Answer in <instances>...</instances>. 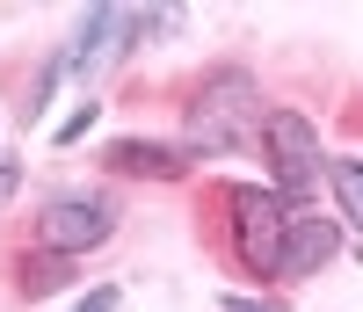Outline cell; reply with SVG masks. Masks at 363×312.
Returning <instances> with one entry per match:
<instances>
[{
	"label": "cell",
	"instance_id": "obj_1",
	"mask_svg": "<svg viewBox=\"0 0 363 312\" xmlns=\"http://www.w3.org/2000/svg\"><path fill=\"white\" fill-rule=\"evenodd\" d=\"M203 218H211V247L240 269V276H269L284 269V225L291 204L277 189H247V182H211L203 189Z\"/></svg>",
	"mask_w": 363,
	"mask_h": 312
},
{
	"label": "cell",
	"instance_id": "obj_2",
	"mask_svg": "<svg viewBox=\"0 0 363 312\" xmlns=\"http://www.w3.org/2000/svg\"><path fill=\"white\" fill-rule=\"evenodd\" d=\"M262 87L247 66H211L196 87H189V102H182V123H189V152H233V145H247L262 131Z\"/></svg>",
	"mask_w": 363,
	"mask_h": 312
},
{
	"label": "cell",
	"instance_id": "obj_3",
	"mask_svg": "<svg viewBox=\"0 0 363 312\" xmlns=\"http://www.w3.org/2000/svg\"><path fill=\"white\" fill-rule=\"evenodd\" d=\"M262 152H269V174H277V196L298 211V196L320 189L327 174V152H320V131L298 109H269L262 116Z\"/></svg>",
	"mask_w": 363,
	"mask_h": 312
},
{
	"label": "cell",
	"instance_id": "obj_4",
	"mask_svg": "<svg viewBox=\"0 0 363 312\" xmlns=\"http://www.w3.org/2000/svg\"><path fill=\"white\" fill-rule=\"evenodd\" d=\"M116 233V204L109 196H87V189H66V196H44V211L29 218V247H44V255H87V247H102Z\"/></svg>",
	"mask_w": 363,
	"mask_h": 312
},
{
	"label": "cell",
	"instance_id": "obj_5",
	"mask_svg": "<svg viewBox=\"0 0 363 312\" xmlns=\"http://www.w3.org/2000/svg\"><path fill=\"white\" fill-rule=\"evenodd\" d=\"M102 167L124 182H182L189 174V145H160V138H109Z\"/></svg>",
	"mask_w": 363,
	"mask_h": 312
},
{
	"label": "cell",
	"instance_id": "obj_6",
	"mask_svg": "<svg viewBox=\"0 0 363 312\" xmlns=\"http://www.w3.org/2000/svg\"><path fill=\"white\" fill-rule=\"evenodd\" d=\"M335 255H342V225H335V218L291 211V225H284V269L277 276H320Z\"/></svg>",
	"mask_w": 363,
	"mask_h": 312
},
{
	"label": "cell",
	"instance_id": "obj_7",
	"mask_svg": "<svg viewBox=\"0 0 363 312\" xmlns=\"http://www.w3.org/2000/svg\"><path fill=\"white\" fill-rule=\"evenodd\" d=\"M8 276H15V298H51V291H66L73 284V262L66 255H44V247H22V255H8Z\"/></svg>",
	"mask_w": 363,
	"mask_h": 312
},
{
	"label": "cell",
	"instance_id": "obj_8",
	"mask_svg": "<svg viewBox=\"0 0 363 312\" xmlns=\"http://www.w3.org/2000/svg\"><path fill=\"white\" fill-rule=\"evenodd\" d=\"M327 182H335V204H342V218L363 233V160H342V152H335V160H327Z\"/></svg>",
	"mask_w": 363,
	"mask_h": 312
},
{
	"label": "cell",
	"instance_id": "obj_9",
	"mask_svg": "<svg viewBox=\"0 0 363 312\" xmlns=\"http://www.w3.org/2000/svg\"><path fill=\"white\" fill-rule=\"evenodd\" d=\"M218 305H225V312H291L284 298H240V291H225Z\"/></svg>",
	"mask_w": 363,
	"mask_h": 312
},
{
	"label": "cell",
	"instance_id": "obj_10",
	"mask_svg": "<svg viewBox=\"0 0 363 312\" xmlns=\"http://www.w3.org/2000/svg\"><path fill=\"white\" fill-rule=\"evenodd\" d=\"M73 312H116V291H109V284H102V291H87Z\"/></svg>",
	"mask_w": 363,
	"mask_h": 312
}]
</instances>
